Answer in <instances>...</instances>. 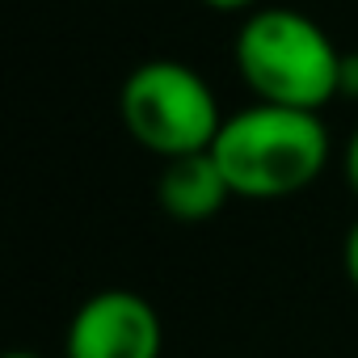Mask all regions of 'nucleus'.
Instances as JSON below:
<instances>
[{
    "instance_id": "nucleus-3",
    "label": "nucleus",
    "mask_w": 358,
    "mask_h": 358,
    "mask_svg": "<svg viewBox=\"0 0 358 358\" xmlns=\"http://www.w3.org/2000/svg\"><path fill=\"white\" fill-rule=\"evenodd\" d=\"M118 118L122 131L160 160L211 152L224 127V110L211 80L199 68L169 55L143 59L127 72L118 89Z\"/></svg>"
},
{
    "instance_id": "nucleus-4",
    "label": "nucleus",
    "mask_w": 358,
    "mask_h": 358,
    "mask_svg": "<svg viewBox=\"0 0 358 358\" xmlns=\"http://www.w3.org/2000/svg\"><path fill=\"white\" fill-rule=\"evenodd\" d=\"M160 312L127 287L93 291L64 329V358H160Z\"/></svg>"
},
{
    "instance_id": "nucleus-8",
    "label": "nucleus",
    "mask_w": 358,
    "mask_h": 358,
    "mask_svg": "<svg viewBox=\"0 0 358 358\" xmlns=\"http://www.w3.org/2000/svg\"><path fill=\"white\" fill-rule=\"evenodd\" d=\"M341 97L358 101V51L341 55Z\"/></svg>"
},
{
    "instance_id": "nucleus-9",
    "label": "nucleus",
    "mask_w": 358,
    "mask_h": 358,
    "mask_svg": "<svg viewBox=\"0 0 358 358\" xmlns=\"http://www.w3.org/2000/svg\"><path fill=\"white\" fill-rule=\"evenodd\" d=\"M199 5H207L215 13H253V9H262V0H199Z\"/></svg>"
},
{
    "instance_id": "nucleus-7",
    "label": "nucleus",
    "mask_w": 358,
    "mask_h": 358,
    "mask_svg": "<svg viewBox=\"0 0 358 358\" xmlns=\"http://www.w3.org/2000/svg\"><path fill=\"white\" fill-rule=\"evenodd\" d=\"M341 262H345V278H350V287L358 291V220H354V224H350V232H345Z\"/></svg>"
},
{
    "instance_id": "nucleus-1",
    "label": "nucleus",
    "mask_w": 358,
    "mask_h": 358,
    "mask_svg": "<svg viewBox=\"0 0 358 358\" xmlns=\"http://www.w3.org/2000/svg\"><path fill=\"white\" fill-rule=\"evenodd\" d=\"M211 156L228 177L232 199L278 203L316 186L333 156V135L320 110L253 101L236 114H224Z\"/></svg>"
},
{
    "instance_id": "nucleus-6",
    "label": "nucleus",
    "mask_w": 358,
    "mask_h": 358,
    "mask_svg": "<svg viewBox=\"0 0 358 358\" xmlns=\"http://www.w3.org/2000/svg\"><path fill=\"white\" fill-rule=\"evenodd\" d=\"M341 173H345V186H350V190H354V199H358V127H354V131H350V139H345Z\"/></svg>"
},
{
    "instance_id": "nucleus-2",
    "label": "nucleus",
    "mask_w": 358,
    "mask_h": 358,
    "mask_svg": "<svg viewBox=\"0 0 358 358\" xmlns=\"http://www.w3.org/2000/svg\"><path fill=\"white\" fill-rule=\"evenodd\" d=\"M341 55L316 17L287 5L245 13L232 38V64L253 101L295 110H324L341 97Z\"/></svg>"
},
{
    "instance_id": "nucleus-10",
    "label": "nucleus",
    "mask_w": 358,
    "mask_h": 358,
    "mask_svg": "<svg viewBox=\"0 0 358 358\" xmlns=\"http://www.w3.org/2000/svg\"><path fill=\"white\" fill-rule=\"evenodd\" d=\"M5 358H47V354H34V350H13V354H5Z\"/></svg>"
},
{
    "instance_id": "nucleus-5",
    "label": "nucleus",
    "mask_w": 358,
    "mask_h": 358,
    "mask_svg": "<svg viewBox=\"0 0 358 358\" xmlns=\"http://www.w3.org/2000/svg\"><path fill=\"white\" fill-rule=\"evenodd\" d=\"M232 199V186L224 169L215 164L211 152H194V156H177L160 164L156 177V203L169 220L177 224H207L215 220Z\"/></svg>"
}]
</instances>
